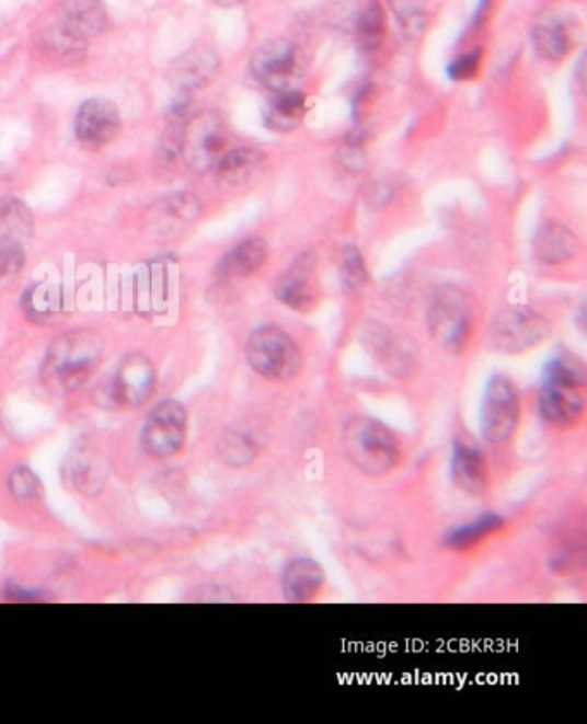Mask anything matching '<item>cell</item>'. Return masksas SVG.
I'll return each instance as SVG.
<instances>
[{
	"instance_id": "9",
	"label": "cell",
	"mask_w": 587,
	"mask_h": 724,
	"mask_svg": "<svg viewBox=\"0 0 587 724\" xmlns=\"http://www.w3.org/2000/svg\"><path fill=\"white\" fill-rule=\"evenodd\" d=\"M228 152V131L221 117L200 113L186 123L182 131V156L186 164L198 173L212 171Z\"/></svg>"
},
{
	"instance_id": "33",
	"label": "cell",
	"mask_w": 587,
	"mask_h": 724,
	"mask_svg": "<svg viewBox=\"0 0 587 724\" xmlns=\"http://www.w3.org/2000/svg\"><path fill=\"white\" fill-rule=\"evenodd\" d=\"M9 487H11L13 496L20 501L38 499L42 493L41 481H38L37 475L32 470L25 469V467H20L11 473Z\"/></svg>"
},
{
	"instance_id": "1",
	"label": "cell",
	"mask_w": 587,
	"mask_h": 724,
	"mask_svg": "<svg viewBox=\"0 0 587 724\" xmlns=\"http://www.w3.org/2000/svg\"><path fill=\"white\" fill-rule=\"evenodd\" d=\"M586 370L579 360L568 355L553 358L544 368L539 389V412L548 424L571 428L583 418Z\"/></svg>"
},
{
	"instance_id": "8",
	"label": "cell",
	"mask_w": 587,
	"mask_h": 724,
	"mask_svg": "<svg viewBox=\"0 0 587 724\" xmlns=\"http://www.w3.org/2000/svg\"><path fill=\"white\" fill-rule=\"evenodd\" d=\"M520 398L507 376H493L484 391L481 433L493 445L507 443L519 425Z\"/></svg>"
},
{
	"instance_id": "17",
	"label": "cell",
	"mask_w": 587,
	"mask_h": 724,
	"mask_svg": "<svg viewBox=\"0 0 587 724\" xmlns=\"http://www.w3.org/2000/svg\"><path fill=\"white\" fill-rule=\"evenodd\" d=\"M107 14L102 0H62L57 24L78 41L99 35L104 30Z\"/></svg>"
},
{
	"instance_id": "6",
	"label": "cell",
	"mask_w": 587,
	"mask_h": 724,
	"mask_svg": "<svg viewBox=\"0 0 587 724\" xmlns=\"http://www.w3.org/2000/svg\"><path fill=\"white\" fill-rule=\"evenodd\" d=\"M250 69L255 80L273 93L298 90L306 66L297 44L286 38L267 42L252 54Z\"/></svg>"
},
{
	"instance_id": "20",
	"label": "cell",
	"mask_w": 587,
	"mask_h": 724,
	"mask_svg": "<svg viewBox=\"0 0 587 724\" xmlns=\"http://www.w3.org/2000/svg\"><path fill=\"white\" fill-rule=\"evenodd\" d=\"M269 246L262 238H249L238 244L219 262L218 276L222 280L243 279L257 273L266 264Z\"/></svg>"
},
{
	"instance_id": "28",
	"label": "cell",
	"mask_w": 587,
	"mask_h": 724,
	"mask_svg": "<svg viewBox=\"0 0 587 724\" xmlns=\"http://www.w3.org/2000/svg\"><path fill=\"white\" fill-rule=\"evenodd\" d=\"M219 452H221L222 460L226 463L233 464V467H242L254 460L258 452L257 437L250 434L249 430H240L233 428L228 430L219 445Z\"/></svg>"
},
{
	"instance_id": "4",
	"label": "cell",
	"mask_w": 587,
	"mask_h": 724,
	"mask_svg": "<svg viewBox=\"0 0 587 724\" xmlns=\"http://www.w3.org/2000/svg\"><path fill=\"white\" fill-rule=\"evenodd\" d=\"M246 360L258 376L286 384L302 370V352L294 337L276 325L255 329L246 341Z\"/></svg>"
},
{
	"instance_id": "5",
	"label": "cell",
	"mask_w": 587,
	"mask_h": 724,
	"mask_svg": "<svg viewBox=\"0 0 587 724\" xmlns=\"http://www.w3.org/2000/svg\"><path fill=\"white\" fill-rule=\"evenodd\" d=\"M429 334L439 348L451 355L465 349L472 331L471 301L457 286H442L435 292L427 313Z\"/></svg>"
},
{
	"instance_id": "19",
	"label": "cell",
	"mask_w": 587,
	"mask_h": 724,
	"mask_svg": "<svg viewBox=\"0 0 587 724\" xmlns=\"http://www.w3.org/2000/svg\"><path fill=\"white\" fill-rule=\"evenodd\" d=\"M536 255L548 265H560L572 261L580 252L579 238L559 222L541 226L534 238Z\"/></svg>"
},
{
	"instance_id": "15",
	"label": "cell",
	"mask_w": 587,
	"mask_h": 724,
	"mask_svg": "<svg viewBox=\"0 0 587 724\" xmlns=\"http://www.w3.org/2000/svg\"><path fill=\"white\" fill-rule=\"evenodd\" d=\"M266 169L267 157L264 152L252 147H238L228 150L212 171L226 186L242 188L246 184L255 183L266 173Z\"/></svg>"
},
{
	"instance_id": "14",
	"label": "cell",
	"mask_w": 587,
	"mask_h": 724,
	"mask_svg": "<svg viewBox=\"0 0 587 724\" xmlns=\"http://www.w3.org/2000/svg\"><path fill=\"white\" fill-rule=\"evenodd\" d=\"M156 368L143 355H129L117 370L113 384L114 400L119 404L138 406L152 397Z\"/></svg>"
},
{
	"instance_id": "35",
	"label": "cell",
	"mask_w": 587,
	"mask_h": 724,
	"mask_svg": "<svg viewBox=\"0 0 587 724\" xmlns=\"http://www.w3.org/2000/svg\"><path fill=\"white\" fill-rule=\"evenodd\" d=\"M339 156H342L343 164L348 169H360L364 165L362 150H360L357 143L346 145Z\"/></svg>"
},
{
	"instance_id": "22",
	"label": "cell",
	"mask_w": 587,
	"mask_h": 724,
	"mask_svg": "<svg viewBox=\"0 0 587 724\" xmlns=\"http://www.w3.org/2000/svg\"><path fill=\"white\" fill-rule=\"evenodd\" d=\"M152 225L156 228L168 229L188 226L200 216V204L192 193H174L165 196L152 208Z\"/></svg>"
},
{
	"instance_id": "32",
	"label": "cell",
	"mask_w": 587,
	"mask_h": 724,
	"mask_svg": "<svg viewBox=\"0 0 587 724\" xmlns=\"http://www.w3.org/2000/svg\"><path fill=\"white\" fill-rule=\"evenodd\" d=\"M343 276H345L346 286L350 289L364 288L369 274H367L366 262L357 249L350 246L343 252Z\"/></svg>"
},
{
	"instance_id": "29",
	"label": "cell",
	"mask_w": 587,
	"mask_h": 724,
	"mask_svg": "<svg viewBox=\"0 0 587 724\" xmlns=\"http://www.w3.org/2000/svg\"><path fill=\"white\" fill-rule=\"evenodd\" d=\"M357 35L367 50H375L381 45L384 35V11L378 0L367 2L358 14Z\"/></svg>"
},
{
	"instance_id": "27",
	"label": "cell",
	"mask_w": 587,
	"mask_h": 724,
	"mask_svg": "<svg viewBox=\"0 0 587 724\" xmlns=\"http://www.w3.org/2000/svg\"><path fill=\"white\" fill-rule=\"evenodd\" d=\"M33 216L30 208L20 200H5L0 204V238L20 241L32 237Z\"/></svg>"
},
{
	"instance_id": "25",
	"label": "cell",
	"mask_w": 587,
	"mask_h": 724,
	"mask_svg": "<svg viewBox=\"0 0 587 724\" xmlns=\"http://www.w3.org/2000/svg\"><path fill=\"white\" fill-rule=\"evenodd\" d=\"M370 348L375 349L376 357L384 361L391 368V372L405 374L411 370L412 358L411 346L408 343L393 336L391 331H370Z\"/></svg>"
},
{
	"instance_id": "16",
	"label": "cell",
	"mask_w": 587,
	"mask_h": 724,
	"mask_svg": "<svg viewBox=\"0 0 587 724\" xmlns=\"http://www.w3.org/2000/svg\"><path fill=\"white\" fill-rule=\"evenodd\" d=\"M451 479L457 487L465 493L483 494L490 482V472H487L486 458L477 446L467 443V440H457L453 448V458H451Z\"/></svg>"
},
{
	"instance_id": "13",
	"label": "cell",
	"mask_w": 587,
	"mask_h": 724,
	"mask_svg": "<svg viewBox=\"0 0 587 724\" xmlns=\"http://www.w3.org/2000/svg\"><path fill=\"white\" fill-rule=\"evenodd\" d=\"M218 71V54L207 45H197L174 60L170 68V80L180 92L192 93L212 83Z\"/></svg>"
},
{
	"instance_id": "3",
	"label": "cell",
	"mask_w": 587,
	"mask_h": 724,
	"mask_svg": "<svg viewBox=\"0 0 587 724\" xmlns=\"http://www.w3.org/2000/svg\"><path fill=\"white\" fill-rule=\"evenodd\" d=\"M343 449L358 470L381 476L399 464L400 445L387 425L370 416H354L343 428Z\"/></svg>"
},
{
	"instance_id": "21",
	"label": "cell",
	"mask_w": 587,
	"mask_h": 724,
	"mask_svg": "<svg viewBox=\"0 0 587 724\" xmlns=\"http://www.w3.org/2000/svg\"><path fill=\"white\" fill-rule=\"evenodd\" d=\"M307 114V99L302 92L274 93L264 108V120L273 131L290 133L300 128Z\"/></svg>"
},
{
	"instance_id": "11",
	"label": "cell",
	"mask_w": 587,
	"mask_h": 724,
	"mask_svg": "<svg viewBox=\"0 0 587 724\" xmlns=\"http://www.w3.org/2000/svg\"><path fill=\"white\" fill-rule=\"evenodd\" d=\"M276 297L295 312H310L315 309L321 286L315 274L314 256L310 253L300 256L276 283Z\"/></svg>"
},
{
	"instance_id": "26",
	"label": "cell",
	"mask_w": 587,
	"mask_h": 724,
	"mask_svg": "<svg viewBox=\"0 0 587 724\" xmlns=\"http://www.w3.org/2000/svg\"><path fill=\"white\" fill-rule=\"evenodd\" d=\"M23 307H25L26 315L41 324H53V322L59 321V317L65 312L61 292L44 285L28 289Z\"/></svg>"
},
{
	"instance_id": "24",
	"label": "cell",
	"mask_w": 587,
	"mask_h": 724,
	"mask_svg": "<svg viewBox=\"0 0 587 724\" xmlns=\"http://www.w3.org/2000/svg\"><path fill=\"white\" fill-rule=\"evenodd\" d=\"M532 44L536 53L543 59L556 62L571 53L572 41L567 28L563 26L562 21L555 18H548L541 21L532 32Z\"/></svg>"
},
{
	"instance_id": "12",
	"label": "cell",
	"mask_w": 587,
	"mask_h": 724,
	"mask_svg": "<svg viewBox=\"0 0 587 724\" xmlns=\"http://www.w3.org/2000/svg\"><path fill=\"white\" fill-rule=\"evenodd\" d=\"M122 128V116L113 102L90 99L78 108L74 131L78 140L90 149H101L116 138Z\"/></svg>"
},
{
	"instance_id": "31",
	"label": "cell",
	"mask_w": 587,
	"mask_h": 724,
	"mask_svg": "<svg viewBox=\"0 0 587 724\" xmlns=\"http://www.w3.org/2000/svg\"><path fill=\"white\" fill-rule=\"evenodd\" d=\"M25 267V252L20 241L0 238V280L16 277Z\"/></svg>"
},
{
	"instance_id": "7",
	"label": "cell",
	"mask_w": 587,
	"mask_h": 724,
	"mask_svg": "<svg viewBox=\"0 0 587 724\" xmlns=\"http://www.w3.org/2000/svg\"><path fill=\"white\" fill-rule=\"evenodd\" d=\"M551 334V324L546 317L527 309L514 307L503 310L491 325V343L498 352L507 355L527 352L546 341Z\"/></svg>"
},
{
	"instance_id": "36",
	"label": "cell",
	"mask_w": 587,
	"mask_h": 724,
	"mask_svg": "<svg viewBox=\"0 0 587 724\" xmlns=\"http://www.w3.org/2000/svg\"><path fill=\"white\" fill-rule=\"evenodd\" d=\"M212 2L221 8H238V5L245 4L246 0H212Z\"/></svg>"
},
{
	"instance_id": "23",
	"label": "cell",
	"mask_w": 587,
	"mask_h": 724,
	"mask_svg": "<svg viewBox=\"0 0 587 724\" xmlns=\"http://www.w3.org/2000/svg\"><path fill=\"white\" fill-rule=\"evenodd\" d=\"M503 518L496 513H486L469 524L459 525L454 529L448 530L447 536L442 539L445 545L454 551H465V549L474 548L479 542L484 541L486 537L493 536L503 529Z\"/></svg>"
},
{
	"instance_id": "30",
	"label": "cell",
	"mask_w": 587,
	"mask_h": 724,
	"mask_svg": "<svg viewBox=\"0 0 587 724\" xmlns=\"http://www.w3.org/2000/svg\"><path fill=\"white\" fill-rule=\"evenodd\" d=\"M399 16L400 30L406 41H415L426 28V16L417 0H388Z\"/></svg>"
},
{
	"instance_id": "10",
	"label": "cell",
	"mask_w": 587,
	"mask_h": 724,
	"mask_svg": "<svg viewBox=\"0 0 587 724\" xmlns=\"http://www.w3.org/2000/svg\"><path fill=\"white\" fill-rule=\"evenodd\" d=\"M188 415L174 400L162 401L150 412L141 433V446L153 458H170L185 445Z\"/></svg>"
},
{
	"instance_id": "2",
	"label": "cell",
	"mask_w": 587,
	"mask_h": 724,
	"mask_svg": "<svg viewBox=\"0 0 587 724\" xmlns=\"http://www.w3.org/2000/svg\"><path fill=\"white\" fill-rule=\"evenodd\" d=\"M102 340L92 331H74L57 337L44 361L45 384L57 392H71L85 384L97 368Z\"/></svg>"
},
{
	"instance_id": "34",
	"label": "cell",
	"mask_w": 587,
	"mask_h": 724,
	"mask_svg": "<svg viewBox=\"0 0 587 724\" xmlns=\"http://www.w3.org/2000/svg\"><path fill=\"white\" fill-rule=\"evenodd\" d=\"M479 59H481V53H479V50L462 54V56L457 57V59L448 66V77L454 81L469 80V78L474 77L475 71H477Z\"/></svg>"
},
{
	"instance_id": "18",
	"label": "cell",
	"mask_w": 587,
	"mask_h": 724,
	"mask_svg": "<svg viewBox=\"0 0 587 724\" xmlns=\"http://www.w3.org/2000/svg\"><path fill=\"white\" fill-rule=\"evenodd\" d=\"M326 582L321 564L310 558H297L286 564L283 572V594L291 602L314 599Z\"/></svg>"
}]
</instances>
